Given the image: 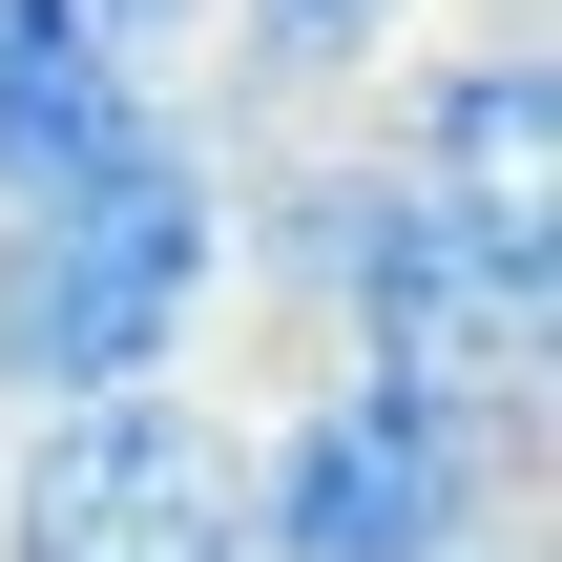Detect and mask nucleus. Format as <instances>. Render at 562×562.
I'll list each match as a JSON object with an SVG mask.
<instances>
[{"instance_id": "obj_1", "label": "nucleus", "mask_w": 562, "mask_h": 562, "mask_svg": "<svg viewBox=\"0 0 562 562\" xmlns=\"http://www.w3.org/2000/svg\"><path fill=\"white\" fill-rule=\"evenodd\" d=\"M209 313H229V125L167 83L104 167L0 209V417L146 396V375H188Z\"/></svg>"}, {"instance_id": "obj_6", "label": "nucleus", "mask_w": 562, "mask_h": 562, "mask_svg": "<svg viewBox=\"0 0 562 562\" xmlns=\"http://www.w3.org/2000/svg\"><path fill=\"white\" fill-rule=\"evenodd\" d=\"M146 104H167V63H146V42H104L83 0H0V209H21V188H63V167H104Z\"/></svg>"}, {"instance_id": "obj_5", "label": "nucleus", "mask_w": 562, "mask_h": 562, "mask_svg": "<svg viewBox=\"0 0 562 562\" xmlns=\"http://www.w3.org/2000/svg\"><path fill=\"white\" fill-rule=\"evenodd\" d=\"M375 146H396V188H438L459 229H562V63H542V21L501 0L459 63H417V104H396Z\"/></svg>"}, {"instance_id": "obj_3", "label": "nucleus", "mask_w": 562, "mask_h": 562, "mask_svg": "<svg viewBox=\"0 0 562 562\" xmlns=\"http://www.w3.org/2000/svg\"><path fill=\"white\" fill-rule=\"evenodd\" d=\"M292 334H313V355H375V375L501 417V438H542V375H562V229H459V209L396 188V146H375V167H355V229H334V271H313Z\"/></svg>"}, {"instance_id": "obj_2", "label": "nucleus", "mask_w": 562, "mask_h": 562, "mask_svg": "<svg viewBox=\"0 0 562 562\" xmlns=\"http://www.w3.org/2000/svg\"><path fill=\"white\" fill-rule=\"evenodd\" d=\"M229 459H250V562H459L542 480V438H501L375 355H313L271 417H229Z\"/></svg>"}, {"instance_id": "obj_8", "label": "nucleus", "mask_w": 562, "mask_h": 562, "mask_svg": "<svg viewBox=\"0 0 562 562\" xmlns=\"http://www.w3.org/2000/svg\"><path fill=\"white\" fill-rule=\"evenodd\" d=\"M83 21H104V42H146V63H188V42H209V0H83Z\"/></svg>"}, {"instance_id": "obj_4", "label": "nucleus", "mask_w": 562, "mask_h": 562, "mask_svg": "<svg viewBox=\"0 0 562 562\" xmlns=\"http://www.w3.org/2000/svg\"><path fill=\"white\" fill-rule=\"evenodd\" d=\"M0 562H250V459L229 396H42L0 417Z\"/></svg>"}, {"instance_id": "obj_9", "label": "nucleus", "mask_w": 562, "mask_h": 562, "mask_svg": "<svg viewBox=\"0 0 562 562\" xmlns=\"http://www.w3.org/2000/svg\"><path fill=\"white\" fill-rule=\"evenodd\" d=\"M459 562H521V542H459Z\"/></svg>"}, {"instance_id": "obj_7", "label": "nucleus", "mask_w": 562, "mask_h": 562, "mask_svg": "<svg viewBox=\"0 0 562 562\" xmlns=\"http://www.w3.org/2000/svg\"><path fill=\"white\" fill-rule=\"evenodd\" d=\"M209 42H229V104L209 125H334L417 42V0H209Z\"/></svg>"}]
</instances>
